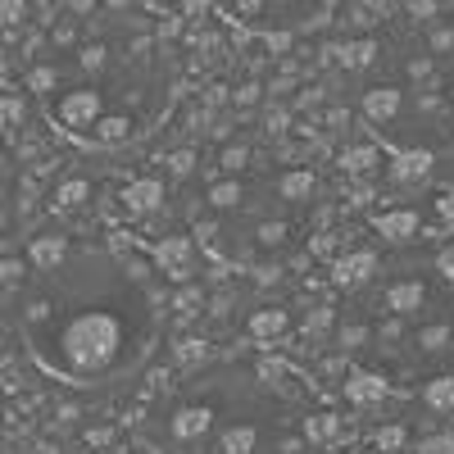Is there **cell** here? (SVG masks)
<instances>
[{
    "instance_id": "cell-1",
    "label": "cell",
    "mask_w": 454,
    "mask_h": 454,
    "mask_svg": "<svg viewBox=\"0 0 454 454\" xmlns=\"http://www.w3.org/2000/svg\"><path fill=\"white\" fill-rule=\"evenodd\" d=\"M119 350H123V323L109 309H82L51 332L46 364L64 372L68 382H87L119 359Z\"/></svg>"
},
{
    "instance_id": "cell-2",
    "label": "cell",
    "mask_w": 454,
    "mask_h": 454,
    "mask_svg": "<svg viewBox=\"0 0 454 454\" xmlns=\"http://www.w3.org/2000/svg\"><path fill=\"white\" fill-rule=\"evenodd\" d=\"M59 123L64 128H96L100 119H105V105H100V91H91V87H82V91H68L64 100H59Z\"/></svg>"
},
{
    "instance_id": "cell-3",
    "label": "cell",
    "mask_w": 454,
    "mask_h": 454,
    "mask_svg": "<svg viewBox=\"0 0 454 454\" xmlns=\"http://www.w3.org/2000/svg\"><path fill=\"white\" fill-rule=\"evenodd\" d=\"M155 263H160V273H168L173 282H186L196 269V246L192 237H164L155 246Z\"/></svg>"
},
{
    "instance_id": "cell-4",
    "label": "cell",
    "mask_w": 454,
    "mask_h": 454,
    "mask_svg": "<svg viewBox=\"0 0 454 454\" xmlns=\"http://www.w3.org/2000/svg\"><path fill=\"white\" fill-rule=\"evenodd\" d=\"M160 205H164V182L160 177H137L128 192H123L128 218H145V214H155Z\"/></svg>"
},
{
    "instance_id": "cell-5",
    "label": "cell",
    "mask_w": 454,
    "mask_h": 454,
    "mask_svg": "<svg viewBox=\"0 0 454 454\" xmlns=\"http://www.w3.org/2000/svg\"><path fill=\"white\" fill-rule=\"evenodd\" d=\"M377 273V254L372 250H350L336 259V286H364Z\"/></svg>"
},
{
    "instance_id": "cell-6",
    "label": "cell",
    "mask_w": 454,
    "mask_h": 454,
    "mask_svg": "<svg viewBox=\"0 0 454 454\" xmlns=\"http://www.w3.org/2000/svg\"><path fill=\"white\" fill-rule=\"evenodd\" d=\"M209 427H214V409H209V404L177 409V413H173V423H168V432H173L177 441H196V436H205Z\"/></svg>"
},
{
    "instance_id": "cell-7",
    "label": "cell",
    "mask_w": 454,
    "mask_h": 454,
    "mask_svg": "<svg viewBox=\"0 0 454 454\" xmlns=\"http://www.w3.org/2000/svg\"><path fill=\"white\" fill-rule=\"evenodd\" d=\"M423 300H427V286H423V282H413V278H404V282L387 286V309H391L395 318L419 314V309H423Z\"/></svg>"
},
{
    "instance_id": "cell-8",
    "label": "cell",
    "mask_w": 454,
    "mask_h": 454,
    "mask_svg": "<svg viewBox=\"0 0 454 454\" xmlns=\"http://www.w3.org/2000/svg\"><path fill=\"white\" fill-rule=\"evenodd\" d=\"M419 227H423V218L413 214V209H387V214H377V232H382L387 241H413V237H419Z\"/></svg>"
},
{
    "instance_id": "cell-9",
    "label": "cell",
    "mask_w": 454,
    "mask_h": 454,
    "mask_svg": "<svg viewBox=\"0 0 454 454\" xmlns=\"http://www.w3.org/2000/svg\"><path fill=\"white\" fill-rule=\"evenodd\" d=\"M364 114L372 123H391L400 114V87H368L364 91Z\"/></svg>"
},
{
    "instance_id": "cell-10",
    "label": "cell",
    "mask_w": 454,
    "mask_h": 454,
    "mask_svg": "<svg viewBox=\"0 0 454 454\" xmlns=\"http://www.w3.org/2000/svg\"><path fill=\"white\" fill-rule=\"evenodd\" d=\"M432 173V155L427 150H400V155L391 160V177L395 182H423Z\"/></svg>"
},
{
    "instance_id": "cell-11",
    "label": "cell",
    "mask_w": 454,
    "mask_h": 454,
    "mask_svg": "<svg viewBox=\"0 0 454 454\" xmlns=\"http://www.w3.org/2000/svg\"><path fill=\"white\" fill-rule=\"evenodd\" d=\"M387 395V382L377 372H355V377H346V400L350 404H377Z\"/></svg>"
},
{
    "instance_id": "cell-12",
    "label": "cell",
    "mask_w": 454,
    "mask_h": 454,
    "mask_svg": "<svg viewBox=\"0 0 454 454\" xmlns=\"http://www.w3.org/2000/svg\"><path fill=\"white\" fill-rule=\"evenodd\" d=\"M286 327H291L286 309H254L250 314V336H259V340H278Z\"/></svg>"
},
{
    "instance_id": "cell-13",
    "label": "cell",
    "mask_w": 454,
    "mask_h": 454,
    "mask_svg": "<svg viewBox=\"0 0 454 454\" xmlns=\"http://www.w3.org/2000/svg\"><path fill=\"white\" fill-rule=\"evenodd\" d=\"M64 254H68V241L64 237H36L32 241V263L36 269H55V263H64Z\"/></svg>"
},
{
    "instance_id": "cell-14",
    "label": "cell",
    "mask_w": 454,
    "mask_h": 454,
    "mask_svg": "<svg viewBox=\"0 0 454 454\" xmlns=\"http://www.w3.org/2000/svg\"><path fill=\"white\" fill-rule=\"evenodd\" d=\"M314 192V173L309 168H295V173H286L282 182H278V196L282 200H305Z\"/></svg>"
},
{
    "instance_id": "cell-15",
    "label": "cell",
    "mask_w": 454,
    "mask_h": 454,
    "mask_svg": "<svg viewBox=\"0 0 454 454\" xmlns=\"http://www.w3.org/2000/svg\"><path fill=\"white\" fill-rule=\"evenodd\" d=\"M423 400L432 409H441V413H454V377H436V382H427Z\"/></svg>"
},
{
    "instance_id": "cell-16",
    "label": "cell",
    "mask_w": 454,
    "mask_h": 454,
    "mask_svg": "<svg viewBox=\"0 0 454 454\" xmlns=\"http://www.w3.org/2000/svg\"><path fill=\"white\" fill-rule=\"evenodd\" d=\"M254 445H259V432L250 423H241V427H232L223 436V454H250Z\"/></svg>"
},
{
    "instance_id": "cell-17",
    "label": "cell",
    "mask_w": 454,
    "mask_h": 454,
    "mask_svg": "<svg viewBox=\"0 0 454 454\" xmlns=\"http://www.w3.org/2000/svg\"><path fill=\"white\" fill-rule=\"evenodd\" d=\"M377 164V145H350L346 155H340V168L346 173H368Z\"/></svg>"
},
{
    "instance_id": "cell-18",
    "label": "cell",
    "mask_w": 454,
    "mask_h": 454,
    "mask_svg": "<svg viewBox=\"0 0 454 454\" xmlns=\"http://www.w3.org/2000/svg\"><path fill=\"white\" fill-rule=\"evenodd\" d=\"M87 196H91V186H87L82 177H68V182L59 186V192H55V205H59V209H78Z\"/></svg>"
},
{
    "instance_id": "cell-19",
    "label": "cell",
    "mask_w": 454,
    "mask_h": 454,
    "mask_svg": "<svg viewBox=\"0 0 454 454\" xmlns=\"http://www.w3.org/2000/svg\"><path fill=\"white\" fill-rule=\"evenodd\" d=\"M209 205H214V209L241 205V182H214V186H209Z\"/></svg>"
},
{
    "instance_id": "cell-20",
    "label": "cell",
    "mask_w": 454,
    "mask_h": 454,
    "mask_svg": "<svg viewBox=\"0 0 454 454\" xmlns=\"http://www.w3.org/2000/svg\"><path fill=\"white\" fill-rule=\"evenodd\" d=\"M340 59H346V68H368L377 59V42H368V36H364V42H350Z\"/></svg>"
},
{
    "instance_id": "cell-21",
    "label": "cell",
    "mask_w": 454,
    "mask_h": 454,
    "mask_svg": "<svg viewBox=\"0 0 454 454\" xmlns=\"http://www.w3.org/2000/svg\"><path fill=\"white\" fill-rule=\"evenodd\" d=\"M336 432H340V419H332V413H318V419L305 423V436L309 441H332Z\"/></svg>"
},
{
    "instance_id": "cell-22",
    "label": "cell",
    "mask_w": 454,
    "mask_h": 454,
    "mask_svg": "<svg viewBox=\"0 0 454 454\" xmlns=\"http://www.w3.org/2000/svg\"><path fill=\"white\" fill-rule=\"evenodd\" d=\"M450 336H454V327H450V323H436V327H423V332H419V346H423V350H445Z\"/></svg>"
},
{
    "instance_id": "cell-23",
    "label": "cell",
    "mask_w": 454,
    "mask_h": 454,
    "mask_svg": "<svg viewBox=\"0 0 454 454\" xmlns=\"http://www.w3.org/2000/svg\"><path fill=\"white\" fill-rule=\"evenodd\" d=\"M128 132H132V123H128V119H119V114H109V119H100V123H96V137H100V141H123Z\"/></svg>"
},
{
    "instance_id": "cell-24",
    "label": "cell",
    "mask_w": 454,
    "mask_h": 454,
    "mask_svg": "<svg viewBox=\"0 0 454 454\" xmlns=\"http://www.w3.org/2000/svg\"><path fill=\"white\" fill-rule=\"evenodd\" d=\"M413 454H454V432H436V436H423Z\"/></svg>"
},
{
    "instance_id": "cell-25",
    "label": "cell",
    "mask_w": 454,
    "mask_h": 454,
    "mask_svg": "<svg viewBox=\"0 0 454 454\" xmlns=\"http://www.w3.org/2000/svg\"><path fill=\"white\" fill-rule=\"evenodd\" d=\"M200 305H205V295H200L196 286H186V291L173 300V309H177V314H200Z\"/></svg>"
},
{
    "instance_id": "cell-26",
    "label": "cell",
    "mask_w": 454,
    "mask_h": 454,
    "mask_svg": "<svg viewBox=\"0 0 454 454\" xmlns=\"http://www.w3.org/2000/svg\"><path fill=\"white\" fill-rule=\"evenodd\" d=\"M246 160H250V150H246V145H227V150H223V168H227V173L246 168Z\"/></svg>"
},
{
    "instance_id": "cell-27",
    "label": "cell",
    "mask_w": 454,
    "mask_h": 454,
    "mask_svg": "<svg viewBox=\"0 0 454 454\" xmlns=\"http://www.w3.org/2000/svg\"><path fill=\"white\" fill-rule=\"evenodd\" d=\"M168 168H173L177 177H186V173H192V168H196V155H192V150H177V155L168 160Z\"/></svg>"
},
{
    "instance_id": "cell-28",
    "label": "cell",
    "mask_w": 454,
    "mask_h": 454,
    "mask_svg": "<svg viewBox=\"0 0 454 454\" xmlns=\"http://www.w3.org/2000/svg\"><path fill=\"white\" fill-rule=\"evenodd\" d=\"M27 87H32V91H51V87H55V68H36L32 78H27Z\"/></svg>"
},
{
    "instance_id": "cell-29",
    "label": "cell",
    "mask_w": 454,
    "mask_h": 454,
    "mask_svg": "<svg viewBox=\"0 0 454 454\" xmlns=\"http://www.w3.org/2000/svg\"><path fill=\"white\" fill-rule=\"evenodd\" d=\"M177 359H182V364H196V359H205V346H200V340H182Z\"/></svg>"
},
{
    "instance_id": "cell-30",
    "label": "cell",
    "mask_w": 454,
    "mask_h": 454,
    "mask_svg": "<svg viewBox=\"0 0 454 454\" xmlns=\"http://www.w3.org/2000/svg\"><path fill=\"white\" fill-rule=\"evenodd\" d=\"M395 445H404V432H400V427L377 432V450H395Z\"/></svg>"
},
{
    "instance_id": "cell-31",
    "label": "cell",
    "mask_w": 454,
    "mask_h": 454,
    "mask_svg": "<svg viewBox=\"0 0 454 454\" xmlns=\"http://www.w3.org/2000/svg\"><path fill=\"white\" fill-rule=\"evenodd\" d=\"M364 336H368V332H364L359 323H350V327H340V346H346V350H355V346H359Z\"/></svg>"
},
{
    "instance_id": "cell-32",
    "label": "cell",
    "mask_w": 454,
    "mask_h": 454,
    "mask_svg": "<svg viewBox=\"0 0 454 454\" xmlns=\"http://www.w3.org/2000/svg\"><path fill=\"white\" fill-rule=\"evenodd\" d=\"M82 68H91V73L105 68V46H87V51H82Z\"/></svg>"
},
{
    "instance_id": "cell-33",
    "label": "cell",
    "mask_w": 454,
    "mask_h": 454,
    "mask_svg": "<svg viewBox=\"0 0 454 454\" xmlns=\"http://www.w3.org/2000/svg\"><path fill=\"white\" fill-rule=\"evenodd\" d=\"M327 323H332V309H314V314H309V323H305V332H309V336H318Z\"/></svg>"
},
{
    "instance_id": "cell-34",
    "label": "cell",
    "mask_w": 454,
    "mask_h": 454,
    "mask_svg": "<svg viewBox=\"0 0 454 454\" xmlns=\"http://www.w3.org/2000/svg\"><path fill=\"white\" fill-rule=\"evenodd\" d=\"M286 119H291V114H286L282 105H273V109H269V132H286Z\"/></svg>"
},
{
    "instance_id": "cell-35",
    "label": "cell",
    "mask_w": 454,
    "mask_h": 454,
    "mask_svg": "<svg viewBox=\"0 0 454 454\" xmlns=\"http://www.w3.org/2000/svg\"><path fill=\"white\" fill-rule=\"evenodd\" d=\"M5 123H23V100H14V91L5 96Z\"/></svg>"
},
{
    "instance_id": "cell-36",
    "label": "cell",
    "mask_w": 454,
    "mask_h": 454,
    "mask_svg": "<svg viewBox=\"0 0 454 454\" xmlns=\"http://www.w3.org/2000/svg\"><path fill=\"white\" fill-rule=\"evenodd\" d=\"M259 237H263V241H282V237H286V227H282V223H263V227H259Z\"/></svg>"
},
{
    "instance_id": "cell-37",
    "label": "cell",
    "mask_w": 454,
    "mask_h": 454,
    "mask_svg": "<svg viewBox=\"0 0 454 454\" xmlns=\"http://www.w3.org/2000/svg\"><path fill=\"white\" fill-rule=\"evenodd\" d=\"M291 46V32H269V51H286Z\"/></svg>"
},
{
    "instance_id": "cell-38",
    "label": "cell",
    "mask_w": 454,
    "mask_h": 454,
    "mask_svg": "<svg viewBox=\"0 0 454 454\" xmlns=\"http://www.w3.org/2000/svg\"><path fill=\"white\" fill-rule=\"evenodd\" d=\"M19 273H23V263H19V259H5V286H14Z\"/></svg>"
},
{
    "instance_id": "cell-39",
    "label": "cell",
    "mask_w": 454,
    "mask_h": 454,
    "mask_svg": "<svg viewBox=\"0 0 454 454\" xmlns=\"http://www.w3.org/2000/svg\"><path fill=\"white\" fill-rule=\"evenodd\" d=\"M432 46H436V51H445V46H454V32H450V27H441V32L432 36Z\"/></svg>"
},
{
    "instance_id": "cell-40",
    "label": "cell",
    "mask_w": 454,
    "mask_h": 454,
    "mask_svg": "<svg viewBox=\"0 0 454 454\" xmlns=\"http://www.w3.org/2000/svg\"><path fill=\"white\" fill-rule=\"evenodd\" d=\"M427 73H432L427 59H413V64H409V78H427Z\"/></svg>"
},
{
    "instance_id": "cell-41",
    "label": "cell",
    "mask_w": 454,
    "mask_h": 454,
    "mask_svg": "<svg viewBox=\"0 0 454 454\" xmlns=\"http://www.w3.org/2000/svg\"><path fill=\"white\" fill-rule=\"evenodd\" d=\"M441 273H445V278H450V282H454V246H450V250H445V254H441Z\"/></svg>"
},
{
    "instance_id": "cell-42",
    "label": "cell",
    "mask_w": 454,
    "mask_h": 454,
    "mask_svg": "<svg viewBox=\"0 0 454 454\" xmlns=\"http://www.w3.org/2000/svg\"><path fill=\"white\" fill-rule=\"evenodd\" d=\"M436 209H441V218H450V223H454V196H441V200H436Z\"/></svg>"
},
{
    "instance_id": "cell-43",
    "label": "cell",
    "mask_w": 454,
    "mask_h": 454,
    "mask_svg": "<svg viewBox=\"0 0 454 454\" xmlns=\"http://www.w3.org/2000/svg\"><path fill=\"white\" fill-rule=\"evenodd\" d=\"M254 96H259V87H241V91H237V100H241V105H250Z\"/></svg>"
},
{
    "instance_id": "cell-44",
    "label": "cell",
    "mask_w": 454,
    "mask_h": 454,
    "mask_svg": "<svg viewBox=\"0 0 454 454\" xmlns=\"http://www.w3.org/2000/svg\"><path fill=\"white\" fill-rule=\"evenodd\" d=\"M450 100H454V91H450Z\"/></svg>"
}]
</instances>
